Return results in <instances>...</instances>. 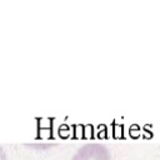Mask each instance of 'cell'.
<instances>
[{
    "mask_svg": "<svg viewBox=\"0 0 160 160\" xmlns=\"http://www.w3.org/2000/svg\"><path fill=\"white\" fill-rule=\"evenodd\" d=\"M0 160H5V156H4L2 151H1V149H0Z\"/></svg>",
    "mask_w": 160,
    "mask_h": 160,
    "instance_id": "7a4b0ae2",
    "label": "cell"
},
{
    "mask_svg": "<svg viewBox=\"0 0 160 160\" xmlns=\"http://www.w3.org/2000/svg\"><path fill=\"white\" fill-rule=\"evenodd\" d=\"M72 160H111V154L105 145L89 142L78 149Z\"/></svg>",
    "mask_w": 160,
    "mask_h": 160,
    "instance_id": "6da1fadb",
    "label": "cell"
}]
</instances>
